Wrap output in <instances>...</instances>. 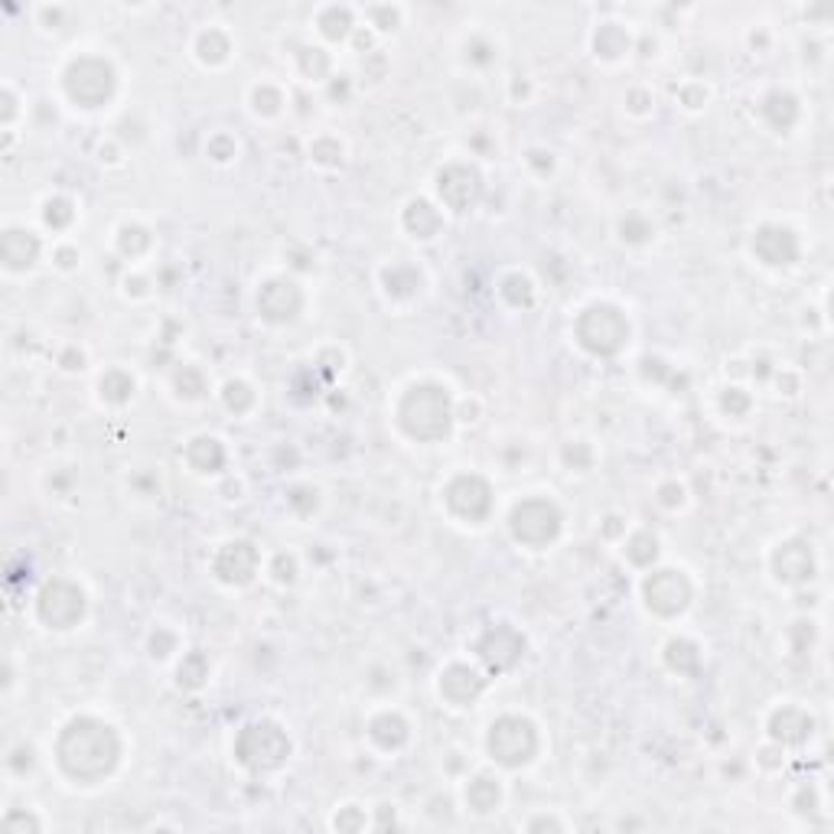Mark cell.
<instances>
[{
    "label": "cell",
    "instance_id": "ba28073f",
    "mask_svg": "<svg viewBox=\"0 0 834 834\" xmlns=\"http://www.w3.org/2000/svg\"><path fill=\"white\" fill-rule=\"evenodd\" d=\"M513 525L518 538H525L531 545H541V541L558 535V513L548 503H528V506H521L515 513Z\"/></svg>",
    "mask_w": 834,
    "mask_h": 834
},
{
    "label": "cell",
    "instance_id": "277c9868",
    "mask_svg": "<svg viewBox=\"0 0 834 834\" xmlns=\"http://www.w3.org/2000/svg\"><path fill=\"white\" fill-rule=\"evenodd\" d=\"M489 747H493V753L499 757V763L518 767V763H525V760L531 757V750H535V733H531V727H528L525 720L509 717V720H499V724L493 727Z\"/></svg>",
    "mask_w": 834,
    "mask_h": 834
},
{
    "label": "cell",
    "instance_id": "5b68a950",
    "mask_svg": "<svg viewBox=\"0 0 834 834\" xmlns=\"http://www.w3.org/2000/svg\"><path fill=\"white\" fill-rule=\"evenodd\" d=\"M242 740H245V743H255V750H252V747L239 750L242 760H245L249 767H264V770H267V767H277V763L287 757V740H284V733H281L277 727H271V724H255V727H249Z\"/></svg>",
    "mask_w": 834,
    "mask_h": 834
},
{
    "label": "cell",
    "instance_id": "8992f818",
    "mask_svg": "<svg viewBox=\"0 0 834 834\" xmlns=\"http://www.w3.org/2000/svg\"><path fill=\"white\" fill-rule=\"evenodd\" d=\"M82 593L72 587V583H53V587H46L43 590V597H40V616L50 623V626H56V630H65V626H72L78 616H82Z\"/></svg>",
    "mask_w": 834,
    "mask_h": 834
},
{
    "label": "cell",
    "instance_id": "52a82bcc",
    "mask_svg": "<svg viewBox=\"0 0 834 834\" xmlns=\"http://www.w3.org/2000/svg\"><path fill=\"white\" fill-rule=\"evenodd\" d=\"M68 92L72 98L95 105L112 95V68L102 63H78L68 72Z\"/></svg>",
    "mask_w": 834,
    "mask_h": 834
},
{
    "label": "cell",
    "instance_id": "9c48e42d",
    "mask_svg": "<svg viewBox=\"0 0 834 834\" xmlns=\"http://www.w3.org/2000/svg\"><path fill=\"white\" fill-rule=\"evenodd\" d=\"M645 597H648V606H655L658 613H675V610L685 606L688 587H685V580L678 578V574L662 571V574H655V578L645 583Z\"/></svg>",
    "mask_w": 834,
    "mask_h": 834
},
{
    "label": "cell",
    "instance_id": "3957f363",
    "mask_svg": "<svg viewBox=\"0 0 834 834\" xmlns=\"http://www.w3.org/2000/svg\"><path fill=\"white\" fill-rule=\"evenodd\" d=\"M580 339L593 352H616L623 346V339H626V323L616 310L597 307L580 320Z\"/></svg>",
    "mask_w": 834,
    "mask_h": 834
},
{
    "label": "cell",
    "instance_id": "7a4b0ae2",
    "mask_svg": "<svg viewBox=\"0 0 834 834\" xmlns=\"http://www.w3.org/2000/svg\"><path fill=\"white\" fill-rule=\"evenodd\" d=\"M401 421L414 437H441L447 434V394L441 388H414L401 408Z\"/></svg>",
    "mask_w": 834,
    "mask_h": 834
},
{
    "label": "cell",
    "instance_id": "7c38bea8",
    "mask_svg": "<svg viewBox=\"0 0 834 834\" xmlns=\"http://www.w3.org/2000/svg\"><path fill=\"white\" fill-rule=\"evenodd\" d=\"M469 802H473L479 812H489V809L499 802V789H496L489 779H476L473 789H469Z\"/></svg>",
    "mask_w": 834,
    "mask_h": 834
},
{
    "label": "cell",
    "instance_id": "30bf717a",
    "mask_svg": "<svg viewBox=\"0 0 834 834\" xmlns=\"http://www.w3.org/2000/svg\"><path fill=\"white\" fill-rule=\"evenodd\" d=\"M297 291L291 284H267L264 294H261V310L271 317V320H284L297 310Z\"/></svg>",
    "mask_w": 834,
    "mask_h": 834
},
{
    "label": "cell",
    "instance_id": "6da1fadb",
    "mask_svg": "<svg viewBox=\"0 0 834 834\" xmlns=\"http://www.w3.org/2000/svg\"><path fill=\"white\" fill-rule=\"evenodd\" d=\"M118 740L112 727L95 720H75L60 740V763L75 779H98L115 767Z\"/></svg>",
    "mask_w": 834,
    "mask_h": 834
},
{
    "label": "cell",
    "instance_id": "8fae6325",
    "mask_svg": "<svg viewBox=\"0 0 834 834\" xmlns=\"http://www.w3.org/2000/svg\"><path fill=\"white\" fill-rule=\"evenodd\" d=\"M40 252L36 239H30L27 232H7L3 235V245H0V255L10 267H27L33 257Z\"/></svg>",
    "mask_w": 834,
    "mask_h": 834
}]
</instances>
